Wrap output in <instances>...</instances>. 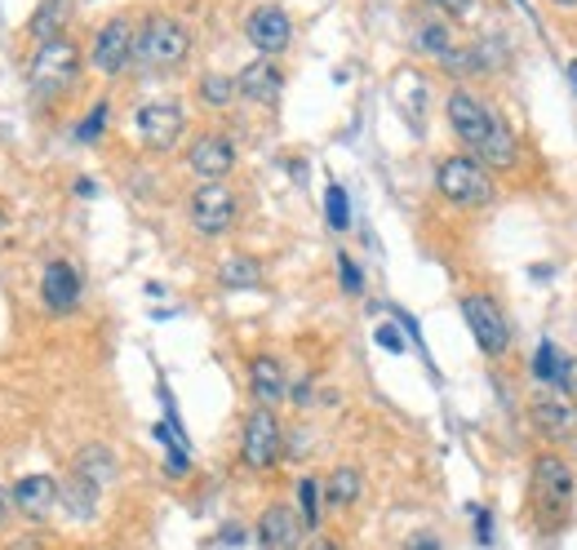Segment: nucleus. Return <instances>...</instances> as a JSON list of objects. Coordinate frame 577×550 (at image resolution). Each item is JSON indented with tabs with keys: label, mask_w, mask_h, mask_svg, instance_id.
I'll return each instance as SVG.
<instances>
[{
	"label": "nucleus",
	"mask_w": 577,
	"mask_h": 550,
	"mask_svg": "<svg viewBox=\"0 0 577 550\" xmlns=\"http://www.w3.org/2000/svg\"><path fill=\"white\" fill-rule=\"evenodd\" d=\"M444 112H449L453 138L462 142V151H466L471 160H480L484 169H497V173H506V169L520 165V142H515L511 125H506L497 112H489L475 94L453 89L449 103H444Z\"/></svg>",
	"instance_id": "1"
},
{
	"label": "nucleus",
	"mask_w": 577,
	"mask_h": 550,
	"mask_svg": "<svg viewBox=\"0 0 577 550\" xmlns=\"http://www.w3.org/2000/svg\"><path fill=\"white\" fill-rule=\"evenodd\" d=\"M573 466L555 453H537L533 457V470H528V506H533V519L542 532H555L568 523L573 515Z\"/></svg>",
	"instance_id": "2"
},
{
	"label": "nucleus",
	"mask_w": 577,
	"mask_h": 550,
	"mask_svg": "<svg viewBox=\"0 0 577 550\" xmlns=\"http://www.w3.org/2000/svg\"><path fill=\"white\" fill-rule=\"evenodd\" d=\"M81 72H85V54L72 36H54V41H41L36 54H32V67H28V81H32V94L41 103H63L76 94L81 85Z\"/></svg>",
	"instance_id": "3"
},
{
	"label": "nucleus",
	"mask_w": 577,
	"mask_h": 550,
	"mask_svg": "<svg viewBox=\"0 0 577 550\" xmlns=\"http://www.w3.org/2000/svg\"><path fill=\"white\" fill-rule=\"evenodd\" d=\"M187 59H191V28L182 19L156 10V14H147L138 23V41H134V63L138 67L169 76V72L187 67Z\"/></svg>",
	"instance_id": "4"
},
{
	"label": "nucleus",
	"mask_w": 577,
	"mask_h": 550,
	"mask_svg": "<svg viewBox=\"0 0 577 550\" xmlns=\"http://www.w3.org/2000/svg\"><path fill=\"white\" fill-rule=\"evenodd\" d=\"M436 191L444 195V204L453 209H489L497 200V187L489 178V169L480 160H471L466 151L444 156L436 165Z\"/></svg>",
	"instance_id": "5"
},
{
	"label": "nucleus",
	"mask_w": 577,
	"mask_h": 550,
	"mask_svg": "<svg viewBox=\"0 0 577 550\" xmlns=\"http://www.w3.org/2000/svg\"><path fill=\"white\" fill-rule=\"evenodd\" d=\"M134 41H138V23L134 14H112L98 32H94V45H90V67L107 81L125 76L134 67Z\"/></svg>",
	"instance_id": "6"
},
{
	"label": "nucleus",
	"mask_w": 577,
	"mask_h": 550,
	"mask_svg": "<svg viewBox=\"0 0 577 550\" xmlns=\"http://www.w3.org/2000/svg\"><path fill=\"white\" fill-rule=\"evenodd\" d=\"M187 218H191V226H196L204 240H218V235H227V231L235 226V218H240V195H235L227 182H200V187L191 191V200H187Z\"/></svg>",
	"instance_id": "7"
},
{
	"label": "nucleus",
	"mask_w": 577,
	"mask_h": 550,
	"mask_svg": "<svg viewBox=\"0 0 577 550\" xmlns=\"http://www.w3.org/2000/svg\"><path fill=\"white\" fill-rule=\"evenodd\" d=\"M134 134H138V142H143L147 151L165 156V151H174V147L182 142V134H187V112H182L174 98H151V103H143V107L134 112Z\"/></svg>",
	"instance_id": "8"
},
{
	"label": "nucleus",
	"mask_w": 577,
	"mask_h": 550,
	"mask_svg": "<svg viewBox=\"0 0 577 550\" xmlns=\"http://www.w3.org/2000/svg\"><path fill=\"white\" fill-rule=\"evenodd\" d=\"M280 457H284V426H280L275 409H262V404H258V409L244 417V431H240V462L262 475V470H271Z\"/></svg>",
	"instance_id": "9"
},
{
	"label": "nucleus",
	"mask_w": 577,
	"mask_h": 550,
	"mask_svg": "<svg viewBox=\"0 0 577 550\" xmlns=\"http://www.w3.org/2000/svg\"><path fill=\"white\" fill-rule=\"evenodd\" d=\"M462 320L475 338V347L489 356V360H502L511 351V325L502 316V307L489 298V294H466L462 298Z\"/></svg>",
	"instance_id": "10"
},
{
	"label": "nucleus",
	"mask_w": 577,
	"mask_h": 550,
	"mask_svg": "<svg viewBox=\"0 0 577 550\" xmlns=\"http://www.w3.org/2000/svg\"><path fill=\"white\" fill-rule=\"evenodd\" d=\"M244 41L262 54V59H275L288 50V41H294V19H288L280 6H258L249 10L244 19Z\"/></svg>",
	"instance_id": "11"
},
{
	"label": "nucleus",
	"mask_w": 577,
	"mask_h": 550,
	"mask_svg": "<svg viewBox=\"0 0 577 550\" xmlns=\"http://www.w3.org/2000/svg\"><path fill=\"white\" fill-rule=\"evenodd\" d=\"M187 169L200 178V182H222L231 169H235V142L227 134H200L191 147H187Z\"/></svg>",
	"instance_id": "12"
},
{
	"label": "nucleus",
	"mask_w": 577,
	"mask_h": 550,
	"mask_svg": "<svg viewBox=\"0 0 577 550\" xmlns=\"http://www.w3.org/2000/svg\"><path fill=\"white\" fill-rule=\"evenodd\" d=\"M303 519L294 506L284 501H271L262 515H258V546L262 550H298L303 546Z\"/></svg>",
	"instance_id": "13"
},
{
	"label": "nucleus",
	"mask_w": 577,
	"mask_h": 550,
	"mask_svg": "<svg viewBox=\"0 0 577 550\" xmlns=\"http://www.w3.org/2000/svg\"><path fill=\"white\" fill-rule=\"evenodd\" d=\"M41 303L54 316H72L81 307V271L72 262H50L41 275Z\"/></svg>",
	"instance_id": "14"
},
{
	"label": "nucleus",
	"mask_w": 577,
	"mask_h": 550,
	"mask_svg": "<svg viewBox=\"0 0 577 550\" xmlns=\"http://www.w3.org/2000/svg\"><path fill=\"white\" fill-rule=\"evenodd\" d=\"M528 417H533V426H537L546 440H555V444H564V440L577 435V409H573V400H568L564 391L537 395V400L528 404Z\"/></svg>",
	"instance_id": "15"
},
{
	"label": "nucleus",
	"mask_w": 577,
	"mask_h": 550,
	"mask_svg": "<svg viewBox=\"0 0 577 550\" xmlns=\"http://www.w3.org/2000/svg\"><path fill=\"white\" fill-rule=\"evenodd\" d=\"M235 94L258 103V107H275L284 94V72L275 67V59H253L240 76H235Z\"/></svg>",
	"instance_id": "16"
},
{
	"label": "nucleus",
	"mask_w": 577,
	"mask_h": 550,
	"mask_svg": "<svg viewBox=\"0 0 577 550\" xmlns=\"http://www.w3.org/2000/svg\"><path fill=\"white\" fill-rule=\"evenodd\" d=\"M10 506H19V515L45 523L59 506V479L54 475H23L14 488H10Z\"/></svg>",
	"instance_id": "17"
},
{
	"label": "nucleus",
	"mask_w": 577,
	"mask_h": 550,
	"mask_svg": "<svg viewBox=\"0 0 577 550\" xmlns=\"http://www.w3.org/2000/svg\"><path fill=\"white\" fill-rule=\"evenodd\" d=\"M249 391L262 409H275L284 395H288V378H284V364L275 356H253L249 360Z\"/></svg>",
	"instance_id": "18"
},
{
	"label": "nucleus",
	"mask_w": 577,
	"mask_h": 550,
	"mask_svg": "<svg viewBox=\"0 0 577 550\" xmlns=\"http://www.w3.org/2000/svg\"><path fill=\"white\" fill-rule=\"evenodd\" d=\"M72 475L90 479L94 488H107V484L116 479V453H112L107 444H85V448L76 453V470H72Z\"/></svg>",
	"instance_id": "19"
},
{
	"label": "nucleus",
	"mask_w": 577,
	"mask_h": 550,
	"mask_svg": "<svg viewBox=\"0 0 577 550\" xmlns=\"http://www.w3.org/2000/svg\"><path fill=\"white\" fill-rule=\"evenodd\" d=\"M533 378H537V382H550V387H559V391H568V387H573V360H568L555 342H542L537 356H533Z\"/></svg>",
	"instance_id": "20"
},
{
	"label": "nucleus",
	"mask_w": 577,
	"mask_h": 550,
	"mask_svg": "<svg viewBox=\"0 0 577 550\" xmlns=\"http://www.w3.org/2000/svg\"><path fill=\"white\" fill-rule=\"evenodd\" d=\"M325 484V501L334 506V510H347V506H356L360 501V493H365V475L356 470V466H338L329 479H321Z\"/></svg>",
	"instance_id": "21"
},
{
	"label": "nucleus",
	"mask_w": 577,
	"mask_h": 550,
	"mask_svg": "<svg viewBox=\"0 0 577 550\" xmlns=\"http://www.w3.org/2000/svg\"><path fill=\"white\" fill-rule=\"evenodd\" d=\"M59 506H67L76 519H94L98 515V488L90 479H81V475L59 479Z\"/></svg>",
	"instance_id": "22"
},
{
	"label": "nucleus",
	"mask_w": 577,
	"mask_h": 550,
	"mask_svg": "<svg viewBox=\"0 0 577 550\" xmlns=\"http://www.w3.org/2000/svg\"><path fill=\"white\" fill-rule=\"evenodd\" d=\"M218 281H222L227 289H258V285H262V262L249 257V253H231V257H222V266H218Z\"/></svg>",
	"instance_id": "23"
},
{
	"label": "nucleus",
	"mask_w": 577,
	"mask_h": 550,
	"mask_svg": "<svg viewBox=\"0 0 577 550\" xmlns=\"http://www.w3.org/2000/svg\"><path fill=\"white\" fill-rule=\"evenodd\" d=\"M67 14H72V0H41V10L32 14L28 32H32L36 41H54V36H63Z\"/></svg>",
	"instance_id": "24"
},
{
	"label": "nucleus",
	"mask_w": 577,
	"mask_h": 550,
	"mask_svg": "<svg viewBox=\"0 0 577 550\" xmlns=\"http://www.w3.org/2000/svg\"><path fill=\"white\" fill-rule=\"evenodd\" d=\"M298 519H303L307 532L321 528V519H325V484H321L316 475H303V479H298Z\"/></svg>",
	"instance_id": "25"
},
{
	"label": "nucleus",
	"mask_w": 577,
	"mask_h": 550,
	"mask_svg": "<svg viewBox=\"0 0 577 550\" xmlns=\"http://www.w3.org/2000/svg\"><path fill=\"white\" fill-rule=\"evenodd\" d=\"M196 98L204 103V107H213V112H222V107H231L240 94H235V76H222V72H204L200 76V85H196Z\"/></svg>",
	"instance_id": "26"
},
{
	"label": "nucleus",
	"mask_w": 577,
	"mask_h": 550,
	"mask_svg": "<svg viewBox=\"0 0 577 550\" xmlns=\"http://www.w3.org/2000/svg\"><path fill=\"white\" fill-rule=\"evenodd\" d=\"M413 45H418V54H427V59H436V63H440V59L453 50V32H449V23H444V19H427V23L418 28Z\"/></svg>",
	"instance_id": "27"
},
{
	"label": "nucleus",
	"mask_w": 577,
	"mask_h": 550,
	"mask_svg": "<svg viewBox=\"0 0 577 550\" xmlns=\"http://www.w3.org/2000/svg\"><path fill=\"white\" fill-rule=\"evenodd\" d=\"M325 218H329L334 231H347V226H352V204H347V191H343L338 182H329V191H325Z\"/></svg>",
	"instance_id": "28"
},
{
	"label": "nucleus",
	"mask_w": 577,
	"mask_h": 550,
	"mask_svg": "<svg viewBox=\"0 0 577 550\" xmlns=\"http://www.w3.org/2000/svg\"><path fill=\"white\" fill-rule=\"evenodd\" d=\"M103 134H107V103H94V112L81 120L76 138H81V142H98Z\"/></svg>",
	"instance_id": "29"
},
{
	"label": "nucleus",
	"mask_w": 577,
	"mask_h": 550,
	"mask_svg": "<svg viewBox=\"0 0 577 550\" xmlns=\"http://www.w3.org/2000/svg\"><path fill=\"white\" fill-rule=\"evenodd\" d=\"M338 281H343L347 294H360V289H365V275H360V266H356L347 253H338Z\"/></svg>",
	"instance_id": "30"
},
{
	"label": "nucleus",
	"mask_w": 577,
	"mask_h": 550,
	"mask_svg": "<svg viewBox=\"0 0 577 550\" xmlns=\"http://www.w3.org/2000/svg\"><path fill=\"white\" fill-rule=\"evenodd\" d=\"M374 338H378V347H382V351H391V356H400V351H405V338H400V329H396V325H382Z\"/></svg>",
	"instance_id": "31"
},
{
	"label": "nucleus",
	"mask_w": 577,
	"mask_h": 550,
	"mask_svg": "<svg viewBox=\"0 0 577 550\" xmlns=\"http://www.w3.org/2000/svg\"><path fill=\"white\" fill-rule=\"evenodd\" d=\"M422 6H431L436 14H449V19H462L471 10V0H422Z\"/></svg>",
	"instance_id": "32"
},
{
	"label": "nucleus",
	"mask_w": 577,
	"mask_h": 550,
	"mask_svg": "<svg viewBox=\"0 0 577 550\" xmlns=\"http://www.w3.org/2000/svg\"><path fill=\"white\" fill-rule=\"evenodd\" d=\"M475 537H480V546H489V541H493V523H489V510H475Z\"/></svg>",
	"instance_id": "33"
},
{
	"label": "nucleus",
	"mask_w": 577,
	"mask_h": 550,
	"mask_svg": "<svg viewBox=\"0 0 577 550\" xmlns=\"http://www.w3.org/2000/svg\"><path fill=\"white\" fill-rule=\"evenodd\" d=\"M6 523H10V493L0 488V528H6Z\"/></svg>",
	"instance_id": "34"
},
{
	"label": "nucleus",
	"mask_w": 577,
	"mask_h": 550,
	"mask_svg": "<svg viewBox=\"0 0 577 550\" xmlns=\"http://www.w3.org/2000/svg\"><path fill=\"white\" fill-rule=\"evenodd\" d=\"M409 550H436V537H413Z\"/></svg>",
	"instance_id": "35"
},
{
	"label": "nucleus",
	"mask_w": 577,
	"mask_h": 550,
	"mask_svg": "<svg viewBox=\"0 0 577 550\" xmlns=\"http://www.w3.org/2000/svg\"><path fill=\"white\" fill-rule=\"evenodd\" d=\"M94 191H98V187H94V182H90V178H81V182H76V195H85V200H90V195H94Z\"/></svg>",
	"instance_id": "36"
},
{
	"label": "nucleus",
	"mask_w": 577,
	"mask_h": 550,
	"mask_svg": "<svg viewBox=\"0 0 577 550\" xmlns=\"http://www.w3.org/2000/svg\"><path fill=\"white\" fill-rule=\"evenodd\" d=\"M222 541H244V528H235V523H231V528H222Z\"/></svg>",
	"instance_id": "37"
},
{
	"label": "nucleus",
	"mask_w": 577,
	"mask_h": 550,
	"mask_svg": "<svg viewBox=\"0 0 577 550\" xmlns=\"http://www.w3.org/2000/svg\"><path fill=\"white\" fill-rule=\"evenodd\" d=\"M546 6H555V10H577V0H546Z\"/></svg>",
	"instance_id": "38"
},
{
	"label": "nucleus",
	"mask_w": 577,
	"mask_h": 550,
	"mask_svg": "<svg viewBox=\"0 0 577 550\" xmlns=\"http://www.w3.org/2000/svg\"><path fill=\"white\" fill-rule=\"evenodd\" d=\"M6 226H10V213H6V204H0V235H6Z\"/></svg>",
	"instance_id": "39"
},
{
	"label": "nucleus",
	"mask_w": 577,
	"mask_h": 550,
	"mask_svg": "<svg viewBox=\"0 0 577 550\" xmlns=\"http://www.w3.org/2000/svg\"><path fill=\"white\" fill-rule=\"evenodd\" d=\"M564 72H568V81H573V85H577V59H573V63H568V67H564Z\"/></svg>",
	"instance_id": "40"
},
{
	"label": "nucleus",
	"mask_w": 577,
	"mask_h": 550,
	"mask_svg": "<svg viewBox=\"0 0 577 550\" xmlns=\"http://www.w3.org/2000/svg\"><path fill=\"white\" fill-rule=\"evenodd\" d=\"M316 550H343V546H338V541H321Z\"/></svg>",
	"instance_id": "41"
}]
</instances>
